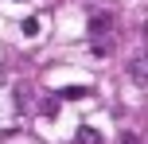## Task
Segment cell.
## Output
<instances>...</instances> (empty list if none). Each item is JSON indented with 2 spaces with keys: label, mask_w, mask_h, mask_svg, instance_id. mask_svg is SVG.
I'll return each mask as SVG.
<instances>
[{
  "label": "cell",
  "mask_w": 148,
  "mask_h": 144,
  "mask_svg": "<svg viewBox=\"0 0 148 144\" xmlns=\"http://www.w3.org/2000/svg\"><path fill=\"white\" fill-rule=\"evenodd\" d=\"M86 93H90L86 86H66V90H59V98H62V101H82Z\"/></svg>",
  "instance_id": "cell-2"
},
{
  "label": "cell",
  "mask_w": 148,
  "mask_h": 144,
  "mask_svg": "<svg viewBox=\"0 0 148 144\" xmlns=\"http://www.w3.org/2000/svg\"><path fill=\"white\" fill-rule=\"evenodd\" d=\"M78 140H82V144H101L97 129H90V125H86V129H78Z\"/></svg>",
  "instance_id": "cell-3"
},
{
  "label": "cell",
  "mask_w": 148,
  "mask_h": 144,
  "mask_svg": "<svg viewBox=\"0 0 148 144\" xmlns=\"http://www.w3.org/2000/svg\"><path fill=\"white\" fill-rule=\"evenodd\" d=\"M121 144H144V140L136 136V132H125V136H121Z\"/></svg>",
  "instance_id": "cell-6"
},
{
  "label": "cell",
  "mask_w": 148,
  "mask_h": 144,
  "mask_svg": "<svg viewBox=\"0 0 148 144\" xmlns=\"http://www.w3.org/2000/svg\"><path fill=\"white\" fill-rule=\"evenodd\" d=\"M113 23H117V20H113L109 12H105V16H90V35H94V39L109 35V31H113Z\"/></svg>",
  "instance_id": "cell-1"
},
{
  "label": "cell",
  "mask_w": 148,
  "mask_h": 144,
  "mask_svg": "<svg viewBox=\"0 0 148 144\" xmlns=\"http://www.w3.org/2000/svg\"><path fill=\"white\" fill-rule=\"evenodd\" d=\"M140 62H144V59H136V62H133V66H129V74H133V78H136V82H144V66H140Z\"/></svg>",
  "instance_id": "cell-4"
},
{
  "label": "cell",
  "mask_w": 148,
  "mask_h": 144,
  "mask_svg": "<svg viewBox=\"0 0 148 144\" xmlns=\"http://www.w3.org/2000/svg\"><path fill=\"white\" fill-rule=\"evenodd\" d=\"M23 35H39V20H23Z\"/></svg>",
  "instance_id": "cell-5"
}]
</instances>
